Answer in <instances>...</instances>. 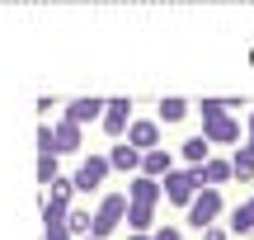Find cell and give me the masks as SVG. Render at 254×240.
Masks as SVG:
<instances>
[{
    "mask_svg": "<svg viewBox=\"0 0 254 240\" xmlns=\"http://www.w3.org/2000/svg\"><path fill=\"white\" fill-rule=\"evenodd\" d=\"M127 203H132L127 193H104L99 207H94V226H90V236H94V240H109V236L127 222Z\"/></svg>",
    "mask_w": 254,
    "mask_h": 240,
    "instance_id": "1",
    "label": "cell"
},
{
    "mask_svg": "<svg viewBox=\"0 0 254 240\" xmlns=\"http://www.w3.org/2000/svg\"><path fill=\"white\" fill-rule=\"evenodd\" d=\"M184 212H189V226H193V231H207V226H217V217H221V193L212 184H202L198 198H193Z\"/></svg>",
    "mask_w": 254,
    "mask_h": 240,
    "instance_id": "2",
    "label": "cell"
},
{
    "mask_svg": "<svg viewBox=\"0 0 254 240\" xmlns=\"http://www.w3.org/2000/svg\"><path fill=\"white\" fill-rule=\"evenodd\" d=\"M160 184H165V203H174V207H189L193 198H198V188H202L193 165H189V170H170Z\"/></svg>",
    "mask_w": 254,
    "mask_h": 240,
    "instance_id": "3",
    "label": "cell"
},
{
    "mask_svg": "<svg viewBox=\"0 0 254 240\" xmlns=\"http://www.w3.org/2000/svg\"><path fill=\"white\" fill-rule=\"evenodd\" d=\"M240 127L245 122H236V113H217V118H202V137L212 141V146H240Z\"/></svg>",
    "mask_w": 254,
    "mask_h": 240,
    "instance_id": "4",
    "label": "cell"
},
{
    "mask_svg": "<svg viewBox=\"0 0 254 240\" xmlns=\"http://www.w3.org/2000/svg\"><path fill=\"white\" fill-rule=\"evenodd\" d=\"M109 156H90V160H80V165H75V193H99L104 188V179H109Z\"/></svg>",
    "mask_w": 254,
    "mask_h": 240,
    "instance_id": "5",
    "label": "cell"
},
{
    "mask_svg": "<svg viewBox=\"0 0 254 240\" xmlns=\"http://www.w3.org/2000/svg\"><path fill=\"white\" fill-rule=\"evenodd\" d=\"M99 127L109 132L113 141H123L127 127H132V104H127V99H109V109H104V122H99Z\"/></svg>",
    "mask_w": 254,
    "mask_h": 240,
    "instance_id": "6",
    "label": "cell"
},
{
    "mask_svg": "<svg viewBox=\"0 0 254 240\" xmlns=\"http://www.w3.org/2000/svg\"><path fill=\"white\" fill-rule=\"evenodd\" d=\"M80 122H71V118H62V122H52V151L57 156H75L80 151Z\"/></svg>",
    "mask_w": 254,
    "mask_h": 240,
    "instance_id": "7",
    "label": "cell"
},
{
    "mask_svg": "<svg viewBox=\"0 0 254 240\" xmlns=\"http://www.w3.org/2000/svg\"><path fill=\"white\" fill-rule=\"evenodd\" d=\"M127 198H132V203H160L165 198V184L160 179H151V175H127Z\"/></svg>",
    "mask_w": 254,
    "mask_h": 240,
    "instance_id": "8",
    "label": "cell"
},
{
    "mask_svg": "<svg viewBox=\"0 0 254 240\" xmlns=\"http://www.w3.org/2000/svg\"><path fill=\"white\" fill-rule=\"evenodd\" d=\"M104 109H109L104 99L85 94V99H71V104H66V118H71V122H80V127H85V122H104Z\"/></svg>",
    "mask_w": 254,
    "mask_h": 240,
    "instance_id": "9",
    "label": "cell"
},
{
    "mask_svg": "<svg viewBox=\"0 0 254 240\" xmlns=\"http://www.w3.org/2000/svg\"><path fill=\"white\" fill-rule=\"evenodd\" d=\"M141 156H146V151H136V146H132V141H127V137H123V141H118V146H113V151H109V165H113V170H118V175H141Z\"/></svg>",
    "mask_w": 254,
    "mask_h": 240,
    "instance_id": "10",
    "label": "cell"
},
{
    "mask_svg": "<svg viewBox=\"0 0 254 240\" xmlns=\"http://www.w3.org/2000/svg\"><path fill=\"white\" fill-rule=\"evenodd\" d=\"M193 170H198V184H212V188H221L226 179H236V165H231V156H226V160L212 156L207 165H193Z\"/></svg>",
    "mask_w": 254,
    "mask_h": 240,
    "instance_id": "11",
    "label": "cell"
},
{
    "mask_svg": "<svg viewBox=\"0 0 254 240\" xmlns=\"http://www.w3.org/2000/svg\"><path fill=\"white\" fill-rule=\"evenodd\" d=\"M127 231H136V236H151L155 231V207L151 203H127Z\"/></svg>",
    "mask_w": 254,
    "mask_h": 240,
    "instance_id": "12",
    "label": "cell"
},
{
    "mask_svg": "<svg viewBox=\"0 0 254 240\" xmlns=\"http://www.w3.org/2000/svg\"><path fill=\"white\" fill-rule=\"evenodd\" d=\"M127 141H132L136 151H155V146H160V122H136V118H132Z\"/></svg>",
    "mask_w": 254,
    "mask_h": 240,
    "instance_id": "13",
    "label": "cell"
},
{
    "mask_svg": "<svg viewBox=\"0 0 254 240\" xmlns=\"http://www.w3.org/2000/svg\"><path fill=\"white\" fill-rule=\"evenodd\" d=\"M170 170H174V156H170L165 146H155V151H146V156H141V175H151V179H165Z\"/></svg>",
    "mask_w": 254,
    "mask_h": 240,
    "instance_id": "14",
    "label": "cell"
},
{
    "mask_svg": "<svg viewBox=\"0 0 254 240\" xmlns=\"http://www.w3.org/2000/svg\"><path fill=\"white\" fill-rule=\"evenodd\" d=\"M179 156L189 160V165H207V160H212V141H207V137H189V141L179 146Z\"/></svg>",
    "mask_w": 254,
    "mask_h": 240,
    "instance_id": "15",
    "label": "cell"
},
{
    "mask_svg": "<svg viewBox=\"0 0 254 240\" xmlns=\"http://www.w3.org/2000/svg\"><path fill=\"white\" fill-rule=\"evenodd\" d=\"M226 231H231V236H254V203H240L236 212H231Z\"/></svg>",
    "mask_w": 254,
    "mask_h": 240,
    "instance_id": "16",
    "label": "cell"
},
{
    "mask_svg": "<svg viewBox=\"0 0 254 240\" xmlns=\"http://www.w3.org/2000/svg\"><path fill=\"white\" fill-rule=\"evenodd\" d=\"M66 217H71V198H52V193H47V203H43V226H62Z\"/></svg>",
    "mask_w": 254,
    "mask_h": 240,
    "instance_id": "17",
    "label": "cell"
},
{
    "mask_svg": "<svg viewBox=\"0 0 254 240\" xmlns=\"http://www.w3.org/2000/svg\"><path fill=\"white\" fill-rule=\"evenodd\" d=\"M184 118H189V99H179V94L160 99V118H155V122H165V127H170V122H184Z\"/></svg>",
    "mask_w": 254,
    "mask_h": 240,
    "instance_id": "18",
    "label": "cell"
},
{
    "mask_svg": "<svg viewBox=\"0 0 254 240\" xmlns=\"http://www.w3.org/2000/svg\"><path fill=\"white\" fill-rule=\"evenodd\" d=\"M231 165H236L240 184H250V179H254V151L250 146H236V151H231Z\"/></svg>",
    "mask_w": 254,
    "mask_h": 240,
    "instance_id": "19",
    "label": "cell"
},
{
    "mask_svg": "<svg viewBox=\"0 0 254 240\" xmlns=\"http://www.w3.org/2000/svg\"><path fill=\"white\" fill-rule=\"evenodd\" d=\"M57 160H62L57 151H38V184H43V188L57 179Z\"/></svg>",
    "mask_w": 254,
    "mask_h": 240,
    "instance_id": "20",
    "label": "cell"
},
{
    "mask_svg": "<svg viewBox=\"0 0 254 240\" xmlns=\"http://www.w3.org/2000/svg\"><path fill=\"white\" fill-rule=\"evenodd\" d=\"M90 226H94V212H71V217H66V231H71L75 240L90 236Z\"/></svg>",
    "mask_w": 254,
    "mask_h": 240,
    "instance_id": "21",
    "label": "cell"
},
{
    "mask_svg": "<svg viewBox=\"0 0 254 240\" xmlns=\"http://www.w3.org/2000/svg\"><path fill=\"white\" fill-rule=\"evenodd\" d=\"M226 109H231V104H221V99H202V104H198L202 118H217V113H226Z\"/></svg>",
    "mask_w": 254,
    "mask_h": 240,
    "instance_id": "22",
    "label": "cell"
},
{
    "mask_svg": "<svg viewBox=\"0 0 254 240\" xmlns=\"http://www.w3.org/2000/svg\"><path fill=\"white\" fill-rule=\"evenodd\" d=\"M151 240H184V236H179V226H155Z\"/></svg>",
    "mask_w": 254,
    "mask_h": 240,
    "instance_id": "23",
    "label": "cell"
},
{
    "mask_svg": "<svg viewBox=\"0 0 254 240\" xmlns=\"http://www.w3.org/2000/svg\"><path fill=\"white\" fill-rule=\"evenodd\" d=\"M38 151H52V122H43V127H38Z\"/></svg>",
    "mask_w": 254,
    "mask_h": 240,
    "instance_id": "24",
    "label": "cell"
},
{
    "mask_svg": "<svg viewBox=\"0 0 254 240\" xmlns=\"http://www.w3.org/2000/svg\"><path fill=\"white\" fill-rule=\"evenodd\" d=\"M43 240H75V236L66 231V222H62V226H47V236H43Z\"/></svg>",
    "mask_w": 254,
    "mask_h": 240,
    "instance_id": "25",
    "label": "cell"
},
{
    "mask_svg": "<svg viewBox=\"0 0 254 240\" xmlns=\"http://www.w3.org/2000/svg\"><path fill=\"white\" fill-rule=\"evenodd\" d=\"M202 240H231V231H226V226H207V231H202Z\"/></svg>",
    "mask_w": 254,
    "mask_h": 240,
    "instance_id": "26",
    "label": "cell"
},
{
    "mask_svg": "<svg viewBox=\"0 0 254 240\" xmlns=\"http://www.w3.org/2000/svg\"><path fill=\"white\" fill-rule=\"evenodd\" d=\"M245 137L254 141V113H250V118H245Z\"/></svg>",
    "mask_w": 254,
    "mask_h": 240,
    "instance_id": "27",
    "label": "cell"
},
{
    "mask_svg": "<svg viewBox=\"0 0 254 240\" xmlns=\"http://www.w3.org/2000/svg\"><path fill=\"white\" fill-rule=\"evenodd\" d=\"M127 240H151V236H136V231H127Z\"/></svg>",
    "mask_w": 254,
    "mask_h": 240,
    "instance_id": "28",
    "label": "cell"
},
{
    "mask_svg": "<svg viewBox=\"0 0 254 240\" xmlns=\"http://www.w3.org/2000/svg\"><path fill=\"white\" fill-rule=\"evenodd\" d=\"M80 240H94V236H80Z\"/></svg>",
    "mask_w": 254,
    "mask_h": 240,
    "instance_id": "29",
    "label": "cell"
},
{
    "mask_svg": "<svg viewBox=\"0 0 254 240\" xmlns=\"http://www.w3.org/2000/svg\"><path fill=\"white\" fill-rule=\"evenodd\" d=\"M250 203H254V198H250Z\"/></svg>",
    "mask_w": 254,
    "mask_h": 240,
    "instance_id": "30",
    "label": "cell"
}]
</instances>
